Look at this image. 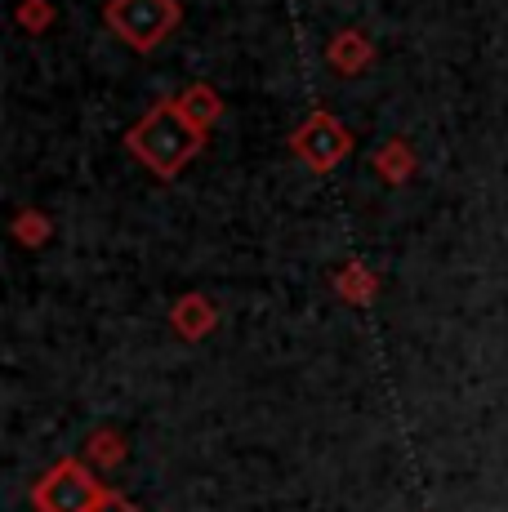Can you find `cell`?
<instances>
[{
  "label": "cell",
  "instance_id": "1",
  "mask_svg": "<svg viewBox=\"0 0 508 512\" xmlns=\"http://www.w3.org/2000/svg\"><path fill=\"white\" fill-rule=\"evenodd\" d=\"M205 139H210V134L197 130V125L188 121V112L179 107V98L170 94V98H161V103H152L148 112L125 130V152L139 165H148L156 179L170 183L197 161Z\"/></svg>",
  "mask_w": 508,
  "mask_h": 512
},
{
  "label": "cell",
  "instance_id": "2",
  "mask_svg": "<svg viewBox=\"0 0 508 512\" xmlns=\"http://www.w3.org/2000/svg\"><path fill=\"white\" fill-rule=\"evenodd\" d=\"M107 486L99 481L90 459H58L41 472V481L32 486L36 512H94L103 504Z\"/></svg>",
  "mask_w": 508,
  "mask_h": 512
},
{
  "label": "cell",
  "instance_id": "3",
  "mask_svg": "<svg viewBox=\"0 0 508 512\" xmlns=\"http://www.w3.org/2000/svg\"><path fill=\"white\" fill-rule=\"evenodd\" d=\"M103 23L112 27L134 54H152V49L183 23V9H179V0H107Z\"/></svg>",
  "mask_w": 508,
  "mask_h": 512
},
{
  "label": "cell",
  "instance_id": "4",
  "mask_svg": "<svg viewBox=\"0 0 508 512\" xmlns=\"http://www.w3.org/2000/svg\"><path fill=\"white\" fill-rule=\"evenodd\" d=\"M290 152L308 165L312 174H330L348 161L353 152V134L335 112H312L295 134H290Z\"/></svg>",
  "mask_w": 508,
  "mask_h": 512
},
{
  "label": "cell",
  "instance_id": "5",
  "mask_svg": "<svg viewBox=\"0 0 508 512\" xmlns=\"http://www.w3.org/2000/svg\"><path fill=\"white\" fill-rule=\"evenodd\" d=\"M170 326H174V334H179V339L201 343L205 334L219 326V308H214L210 294L188 290V294H179V303L170 308Z\"/></svg>",
  "mask_w": 508,
  "mask_h": 512
},
{
  "label": "cell",
  "instance_id": "6",
  "mask_svg": "<svg viewBox=\"0 0 508 512\" xmlns=\"http://www.w3.org/2000/svg\"><path fill=\"white\" fill-rule=\"evenodd\" d=\"M326 63L335 67L339 76H361V72H370V67H375V45H370L366 32H357V27H344V32L330 36Z\"/></svg>",
  "mask_w": 508,
  "mask_h": 512
},
{
  "label": "cell",
  "instance_id": "7",
  "mask_svg": "<svg viewBox=\"0 0 508 512\" xmlns=\"http://www.w3.org/2000/svg\"><path fill=\"white\" fill-rule=\"evenodd\" d=\"M335 294L344 303H353V308H370V303L379 299V277L361 259H353L335 272Z\"/></svg>",
  "mask_w": 508,
  "mask_h": 512
},
{
  "label": "cell",
  "instance_id": "8",
  "mask_svg": "<svg viewBox=\"0 0 508 512\" xmlns=\"http://www.w3.org/2000/svg\"><path fill=\"white\" fill-rule=\"evenodd\" d=\"M179 98V107L188 112V121L197 125V130L210 134L214 125H219V116H223V98L214 94V85H205V81H192L183 94H174Z\"/></svg>",
  "mask_w": 508,
  "mask_h": 512
},
{
  "label": "cell",
  "instance_id": "9",
  "mask_svg": "<svg viewBox=\"0 0 508 512\" xmlns=\"http://www.w3.org/2000/svg\"><path fill=\"white\" fill-rule=\"evenodd\" d=\"M415 170H419V161H415V152H410L406 139H388V143L375 152V174H379V179H384L388 187L410 183V179H415Z\"/></svg>",
  "mask_w": 508,
  "mask_h": 512
},
{
  "label": "cell",
  "instance_id": "10",
  "mask_svg": "<svg viewBox=\"0 0 508 512\" xmlns=\"http://www.w3.org/2000/svg\"><path fill=\"white\" fill-rule=\"evenodd\" d=\"M9 232H14L18 245L36 250V245L50 241V214H41V210H18L14 223H9Z\"/></svg>",
  "mask_w": 508,
  "mask_h": 512
},
{
  "label": "cell",
  "instance_id": "11",
  "mask_svg": "<svg viewBox=\"0 0 508 512\" xmlns=\"http://www.w3.org/2000/svg\"><path fill=\"white\" fill-rule=\"evenodd\" d=\"M85 459H90L94 468H116V464L125 459V437H121V432H112V428L94 432V437H90V450H85Z\"/></svg>",
  "mask_w": 508,
  "mask_h": 512
},
{
  "label": "cell",
  "instance_id": "12",
  "mask_svg": "<svg viewBox=\"0 0 508 512\" xmlns=\"http://www.w3.org/2000/svg\"><path fill=\"white\" fill-rule=\"evenodd\" d=\"M18 27H23V32H50V23H54V5L50 0H23V5H18Z\"/></svg>",
  "mask_w": 508,
  "mask_h": 512
},
{
  "label": "cell",
  "instance_id": "13",
  "mask_svg": "<svg viewBox=\"0 0 508 512\" xmlns=\"http://www.w3.org/2000/svg\"><path fill=\"white\" fill-rule=\"evenodd\" d=\"M94 512H143V508H139V504H130V499H125V495H116V490H107V495H103V504L94 508Z\"/></svg>",
  "mask_w": 508,
  "mask_h": 512
}]
</instances>
